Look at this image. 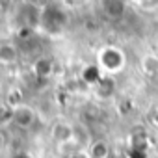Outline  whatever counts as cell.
I'll list each match as a JSON object with an SVG mask.
<instances>
[{
    "mask_svg": "<svg viewBox=\"0 0 158 158\" xmlns=\"http://www.w3.org/2000/svg\"><path fill=\"white\" fill-rule=\"evenodd\" d=\"M97 67L106 76H117L127 67V54L117 45H104L97 52Z\"/></svg>",
    "mask_w": 158,
    "mask_h": 158,
    "instance_id": "1",
    "label": "cell"
},
{
    "mask_svg": "<svg viewBox=\"0 0 158 158\" xmlns=\"http://www.w3.org/2000/svg\"><path fill=\"white\" fill-rule=\"evenodd\" d=\"M39 119V114L37 110L28 104V102H21V104H15L13 106V119H11V125L17 127L19 130H30L35 127Z\"/></svg>",
    "mask_w": 158,
    "mask_h": 158,
    "instance_id": "2",
    "label": "cell"
},
{
    "mask_svg": "<svg viewBox=\"0 0 158 158\" xmlns=\"http://www.w3.org/2000/svg\"><path fill=\"white\" fill-rule=\"evenodd\" d=\"M48 136H50V139H52L54 145H61V143L73 141L76 138V127L69 119H56L50 125Z\"/></svg>",
    "mask_w": 158,
    "mask_h": 158,
    "instance_id": "3",
    "label": "cell"
},
{
    "mask_svg": "<svg viewBox=\"0 0 158 158\" xmlns=\"http://www.w3.org/2000/svg\"><path fill=\"white\" fill-rule=\"evenodd\" d=\"M101 11L110 21H121L127 15L128 0H99Z\"/></svg>",
    "mask_w": 158,
    "mask_h": 158,
    "instance_id": "4",
    "label": "cell"
},
{
    "mask_svg": "<svg viewBox=\"0 0 158 158\" xmlns=\"http://www.w3.org/2000/svg\"><path fill=\"white\" fill-rule=\"evenodd\" d=\"M91 88H93L95 99L106 102V101L114 99V95H115V89H117V88H115V76H106V74H102V76L99 78V82L93 84Z\"/></svg>",
    "mask_w": 158,
    "mask_h": 158,
    "instance_id": "5",
    "label": "cell"
},
{
    "mask_svg": "<svg viewBox=\"0 0 158 158\" xmlns=\"http://www.w3.org/2000/svg\"><path fill=\"white\" fill-rule=\"evenodd\" d=\"M19 60H21V48L15 43H10V41L0 43V65L11 67L19 63Z\"/></svg>",
    "mask_w": 158,
    "mask_h": 158,
    "instance_id": "6",
    "label": "cell"
},
{
    "mask_svg": "<svg viewBox=\"0 0 158 158\" xmlns=\"http://www.w3.org/2000/svg\"><path fill=\"white\" fill-rule=\"evenodd\" d=\"M54 69H56V65L50 56H37L32 61V73L37 78H43V80H47V78H50L54 74Z\"/></svg>",
    "mask_w": 158,
    "mask_h": 158,
    "instance_id": "7",
    "label": "cell"
},
{
    "mask_svg": "<svg viewBox=\"0 0 158 158\" xmlns=\"http://www.w3.org/2000/svg\"><path fill=\"white\" fill-rule=\"evenodd\" d=\"M86 151L89 158H112V143L104 138H91Z\"/></svg>",
    "mask_w": 158,
    "mask_h": 158,
    "instance_id": "8",
    "label": "cell"
},
{
    "mask_svg": "<svg viewBox=\"0 0 158 158\" xmlns=\"http://www.w3.org/2000/svg\"><path fill=\"white\" fill-rule=\"evenodd\" d=\"M139 73L147 78H152V80H156L158 78V54L156 52H147L139 58Z\"/></svg>",
    "mask_w": 158,
    "mask_h": 158,
    "instance_id": "9",
    "label": "cell"
},
{
    "mask_svg": "<svg viewBox=\"0 0 158 158\" xmlns=\"http://www.w3.org/2000/svg\"><path fill=\"white\" fill-rule=\"evenodd\" d=\"M11 119H13V106L8 102H0V128L10 127Z\"/></svg>",
    "mask_w": 158,
    "mask_h": 158,
    "instance_id": "10",
    "label": "cell"
},
{
    "mask_svg": "<svg viewBox=\"0 0 158 158\" xmlns=\"http://www.w3.org/2000/svg\"><path fill=\"white\" fill-rule=\"evenodd\" d=\"M10 139H8V134H6V128H0V152H2L6 147H8Z\"/></svg>",
    "mask_w": 158,
    "mask_h": 158,
    "instance_id": "11",
    "label": "cell"
},
{
    "mask_svg": "<svg viewBox=\"0 0 158 158\" xmlns=\"http://www.w3.org/2000/svg\"><path fill=\"white\" fill-rule=\"evenodd\" d=\"M63 158H89V154H88L86 149H82V151H76V152H73L69 156H63Z\"/></svg>",
    "mask_w": 158,
    "mask_h": 158,
    "instance_id": "12",
    "label": "cell"
},
{
    "mask_svg": "<svg viewBox=\"0 0 158 158\" xmlns=\"http://www.w3.org/2000/svg\"><path fill=\"white\" fill-rule=\"evenodd\" d=\"M151 121H152V125L158 128V108L152 110V114H151Z\"/></svg>",
    "mask_w": 158,
    "mask_h": 158,
    "instance_id": "13",
    "label": "cell"
},
{
    "mask_svg": "<svg viewBox=\"0 0 158 158\" xmlns=\"http://www.w3.org/2000/svg\"><path fill=\"white\" fill-rule=\"evenodd\" d=\"M71 2H74V4H86V2H89V0H71Z\"/></svg>",
    "mask_w": 158,
    "mask_h": 158,
    "instance_id": "14",
    "label": "cell"
}]
</instances>
